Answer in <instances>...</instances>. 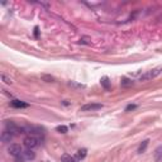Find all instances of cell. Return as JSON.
I'll list each match as a JSON object with an SVG mask.
<instances>
[{
    "instance_id": "6da1fadb",
    "label": "cell",
    "mask_w": 162,
    "mask_h": 162,
    "mask_svg": "<svg viewBox=\"0 0 162 162\" xmlns=\"http://www.w3.org/2000/svg\"><path fill=\"white\" fill-rule=\"evenodd\" d=\"M161 72H162V68H161V67L153 68V70H151V71H147V72H144L143 75H141L138 80H139V81H148V80L154 79V77H157Z\"/></svg>"
},
{
    "instance_id": "7a4b0ae2",
    "label": "cell",
    "mask_w": 162,
    "mask_h": 162,
    "mask_svg": "<svg viewBox=\"0 0 162 162\" xmlns=\"http://www.w3.org/2000/svg\"><path fill=\"white\" fill-rule=\"evenodd\" d=\"M24 146L27 147L28 150H33V148H37V147L39 146V139L37 137L34 136H28L24 138Z\"/></svg>"
},
{
    "instance_id": "3957f363",
    "label": "cell",
    "mask_w": 162,
    "mask_h": 162,
    "mask_svg": "<svg viewBox=\"0 0 162 162\" xmlns=\"http://www.w3.org/2000/svg\"><path fill=\"white\" fill-rule=\"evenodd\" d=\"M8 152H9V154H12V156H14V157H19L20 154H22L23 150H22V147H20L19 144L12 143L9 146V148H8Z\"/></svg>"
},
{
    "instance_id": "277c9868",
    "label": "cell",
    "mask_w": 162,
    "mask_h": 162,
    "mask_svg": "<svg viewBox=\"0 0 162 162\" xmlns=\"http://www.w3.org/2000/svg\"><path fill=\"white\" fill-rule=\"evenodd\" d=\"M24 132L25 133H29V136H43V129L38 128V127H24Z\"/></svg>"
},
{
    "instance_id": "5b68a950",
    "label": "cell",
    "mask_w": 162,
    "mask_h": 162,
    "mask_svg": "<svg viewBox=\"0 0 162 162\" xmlns=\"http://www.w3.org/2000/svg\"><path fill=\"white\" fill-rule=\"evenodd\" d=\"M101 108H103L101 104H86L80 108V111H94V110H99Z\"/></svg>"
},
{
    "instance_id": "8992f818",
    "label": "cell",
    "mask_w": 162,
    "mask_h": 162,
    "mask_svg": "<svg viewBox=\"0 0 162 162\" xmlns=\"http://www.w3.org/2000/svg\"><path fill=\"white\" fill-rule=\"evenodd\" d=\"M10 105L13 108H17V109H22V108H28V104L24 101H20V100H13L10 103Z\"/></svg>"
},
{
    "instance_id": "52a82bcc",
    "label": "cell",
    "mask_w": 162,
    "mask_h": 162,
    "mask_svg": "<svg viewBox=\"0 0 162 162\" xmlns=\"http://www.w3.org/2000/svg\"><path fill=\"white\" fill-rule=\"evenodd\" d=\"M22 156H23V160H33L34 157H36V154H34V152L32 150H25L22 152Z\"/></svg>"
},
{
    "instance_id": "ba28073f",
    "label": "cell",
    "mask_w": 162,
    "mask_h": 162,
    "mask_svg": "<svg viewBox=\"0 0 162 162\" xmlns=\"http://www.w3.org/2000/svg\"><path fill=\"white\" fill-rule=\"evenodd\" d=\"M13 134L10 132H8V131H4L3 132V134H2V141L3 142H5V143H8V142H10V141L13 139Z\"/></svg>"
},
{
    "instance_id": "9c48e42d",
    "label": "cell",
    "mask_w": 162,
    "mask_h": 162,
    "mask_svg": "<svg viewBox=\"0 0 162 162\" xmlns=\"http://www.w3.org/2000/svg\"><path fill=\"white\" fill-rule=\"evenodd\" d=\"M61 162H79V161H77L75 157H72L71 154L65 153V154L61 156Z\"/></svg>"
},
{
    "instance_id": "30bf717a",
    "label": "cell",
    "mask_w": 162,
    "mask_h": 162,
    "mask_svg": "<svg viewBox=\"0 0 162 162\" xmlns=\"http://www.w3.org/2000/svg\"><path fill=\"white\" fill-rule=\"evenodd\" d=\"M86 157V150H79L77 151V153H76V160L79 161V160H84Z\"/></svg>"
},
{
    "instance_id": "8fae6325",
    "label": "cell",
    "mask_w": 162,
    "mask_h": 162,
    "mask_svg": "<svg viewBox=\"0 0 162 162\" xmlns=\"http://www.w3.org/2000/svg\"><path fill=\"white\" fill-rule=\"evenodd\" d=\"M100 84H101V85H103L105 89H109V88H110V82H109V79H108L107 76H105V77H101Z\"/></svg>"
},
{
    "instance_id": "7c38bea8",
    "label": "cell",
    "mask_w": 162,
    "mask_h": 162,
    "mask_svg": "<svg viewBox=\"0 0 162 162\" xmlns=\"http://www.w3.org/2000/svg\"><path fill=\"white\" fill-rule=\"evenodd\" d=\"M147 144H148V141H143V143L139 146V148H138V153H143L147 148Z\"/></svg>"
},
{
    "instance_id": "4fadbf2b",
    "label": "cell",
    "mask_w": 162,
    "mask_h": 162,
    "mask_svg": "<svg viewBox=\"0 0 162 162\" xmlns=\"http://www.w3.org/2000/svg\"><path fill=\"white\" fill-rule=\"evenodd\" d=\"M56 131H57L58 133H66L68 131V128H67L66 125H58L57 128H56Z\"/></svg>"
},
{
    "instance_id": "5bb4252c",
    "label": "cell",
    "mask_w": 162,
    "mask_h": 162,
    "mask_svg": "<svg viewBox=\"0 0 162 162\" xmlns=\"http://www.w3.org/2000/svg\"><path fill=\"white\" fill-rule=\"evenodd\" d=\"M2 80L5 82V84H12V79H10V77H8V76H6V75H2Z\"/></svg>"
},
{
    "instance_id": "9a60e30c",
    "label": "cell",
    "mask_w": 162,
    "mask_h": 162,
    "mask_svg": "<svg viewBox=\"0 0 162 162\" xmlns=\"http://www.w3.org/2000/svg\"><path fill=\"white\" fill-rule=\"evenodd\" d=\"M132 84H133V81H131L128 79H123L122 80V85L123 86H128V85H132Z\"/></svg>"
},
{
    "instance_id": "2e32d148",
    "label": "cell",
    "mask_w": 162,
    "mask_h": 162,
    "mask_svg": "<svg viewBox=\"0 0 162 162\" xmlns=\"http://www.w3.org/2000/svg\"><path fill=\"white\" fill-rule=\"evenodd\" d=\"M43 80H47V82H52L55 79L52 76H43Z\"/></svg>"
},
{
    "instance_id": "e0dca14e",
    "label": "cell",
    "mask_w": 162,
    "mask_h": 162,
    "mask_svg": "<svg viewBox=\"0 0 162 162\" xmlns=\"http://www.w3.org/2000/svg\"><path fill=\"white\" fill-rule=\"evenodd\" d=\"M137 108V105H128V107L125 108V111H129V110H133V109H136Z\"/></svg>"
},
{
    "instance_id": "ac0fdd59",
    "label": "cell",
    "mask_w": 162,
    "mask_h": 162,
    "mask_svg": "<svg viewBox=\"0 0 162 162\" xmlns=\"http://www.w3.org/2000/svg\"><path fill=\"white\" fill-rule=\"evenodd\" d=\"M34 34H36V37H38V28L36 27V32H34Z\"/></svg>"
}]
</instances>
